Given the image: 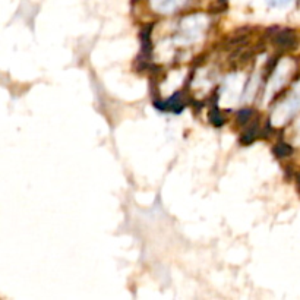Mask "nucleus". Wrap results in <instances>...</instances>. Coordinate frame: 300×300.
I'll return each instance as SVG.
<instances>
[{
  "instance_id": "obj_4",
  "label": "nucleus",
  "mask_w": 300,
  "mask_h": 300,
  "mask_svg": "<svg viewBox=\"0 0 300 300\" xmlns=\"http://www.w3.org/2000/svg\"><path fill=\"white\" fill-rule=\"evenodd\" d=\"M258 136V122H255L250 128L246 129L245 134H242V138H240V142L243 145H250Z\"/></svg>"
},
{
  "instance_id": "obj_3",
  "label": "nucleus",
  "mask_w": 300,
  "mask_h": 300,
  "mask_svg": "<svg viewBox=\"0 0 300 300\" xmlns=\"http://www.w3.org/2000/svg\"><path fill=\"white\" fill-rule=\"evenodd\" d=\"M272 152L278 157V158H287L293 154V147L286 144V142H278L274 145Z\"/></svg>"
},
{
  "instance_id": "obj_2",
  "label": "nucleus",
  "mask_w": 300,
  "mask_h": 300,
  "mask_svg": "<svg viewBox=\"0 0 300 300\" xmlns=\"http://www.w3.org/2000/svg\"><path fill=\"white\" fill-rule=\"evenodd\" d=\"M151 31H152V25H147V27H144L142 31H141V41H142V47H141V59H142V60L150 59L151 51H152Z\"/></svg>"
},
{
  "instance_id": "obj_7",
  "label": "nucleus",
  "mask_w": 300,
  "mask_h": 300,
  "mask_svg": "<svg viewBox=\"0 0 300 300\" xmlns=\"http://www.w3.org/2000/svg\"><path fill=\"white\" fill-rule=\"evenodd\" d=\"M277 62H278V57H272L269 62L267 63V72L268 73H271L274 69H275V65H277Z\"/></svg>"
},
{
  "instance_id": "obj_6",
  "label": "nucleus",
  "mask_w": 300,
  "mask_h": 300,
  "mask_svg": "<svg viewBox=\"0 0 300 300\" xmlns=\"http://www.w3.org/2000/svg\"><path fill=\"white\" fill-rule=\"evenodd\" d=\"M252 114H253L252 108H242V110L237 113V122H239L240 125H246V123L250 120Z\"/></svg>"
},
{
  "instance_id": "obj_1",
  "label": "nucleus",
  "mask_w": 300,
  "mask_h": 300,
  "mask_svg": "<svg viewBox=\"0 0 300 300\" xmlns=\"http://www.w3.org/2000/svg\"><path fill=\"white\" fill-rule=\"evenodd\" d=\"M272 41L281 50H293L299 44V37L293 30H280L272 37Z\"/></svg>"
},
{
  "instance_id": "obj_5",
  "label": "nucleus",
  "mask_w": 300,
  "mask_h": 300,
  "mask_svg": "<svg viewBox=\"0 0 300 300\" xmlns=\"http://www.w3.org/2000/svg\"><path fill=\"white\" fill-rule=\"evenodd\" d=\"M209 122H211V125H214L215 128H220V126H223L224 125V117H223V114L220 113V110L217 108V107H214L211 111H209Z\"/></svg>"
}]
</instances>
